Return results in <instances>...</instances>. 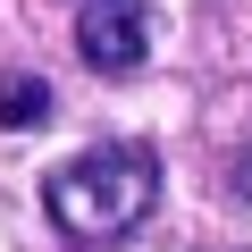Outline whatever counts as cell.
Here are the masks:
<instances>
[{"mask_svg":"<svg viewBox=\"0 0 252 252\" xmlns=\"http://www.w3.org/2000/svg\"><path fill=\"white\" fill-rule=\"evenodd\" d=\"M42 210L67 244H118L160 210V152L152 143H93L42 177Z\"/></svg>","mask_w":252,"mask_h":252,"instance_id":"obj_1","label":"cell"},{"mask_svg":"<svg viewBox=\"0 0 252 252\" xmlns=\"http://www.w3.org/2000/svg\"><path fill=\"white\" fill-rule=\"evenodd\" d=\"M0 126H9V135L51 126V84H42V76H26V67H9V76H0Z\"/></svg>","mask_w":252,"mask_h":252,"instance_id":"obj_3","label":"cell"},{"mask_svg":"<svg viewBox=\"0 0 252 252\" xmlns=\"http://www.w3.org/2000/svg\"><path fill=\"white\" fill-rule=\"evenodd\" d=\"M76 51L93 76H135L152 51V17L143 0H76Z\"/></svg>","mask_w":252,"mask_h":252,"instance_id":"obj_2","label":"cell"}]
</instances>
